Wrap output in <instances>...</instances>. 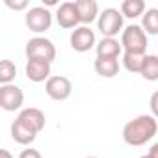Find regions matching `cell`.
Returning <instances> with one entry per match:
<instances>
[{"label": "cell", "mask_w": 158, "mask_h": 158, "mask_svg": "<svg viewBox=\"0 0 158 158\" xmlns=\"http://www.w3.org/2000/svg\"><path fill=\"white\" fill-rule=\"evenodd\" d=\"M45 114L39 108H24L11 125V138L19 145H30L45 128Z\"/></svg>", "instance_id": "6da1fadb"}, {"label": "cell", "mask_w": 158, "mask_h": 158, "mask_svg": "<svg viewBox=\"0 0 158 158\" xmlns=\"http://www.w3.org/2000/svg\"><path fill=\"white\" fill-rule=\"evenodd\" d=\"M158 132L156 117L152 115H138L136 119L128 121L123 128V139L130 147H139L151 141Z\"/></svg>", "instance_id": "7a4b0ae2"}, {"label": "cell", "mask_w": 158, "mask_h": 158, "mask_svg": "<svg viewBox=\"0 0 158 158\" xmlns=\"http://www.w3.org/2000/svg\"><path fill=\"white\" fill-rule=\"evenodd\" d=\"M121 45H123L125 52L145 56V50H147V34H145V30L138 24L127 26L121 34Z\"/></svg>", "instance_id": "3957f363"}, {"label": "cell", "mask_w": 158, "mask_h": 158, "mask_svg": "<svg viewBox=\"0 0 158 158\" xmlns=\"http://www.w3.org/2000/svg\"><path fill=\"white\" fill-rule=\"evenodd\" d=\"M26 58L28 60H41V61H48L52 63L56 58V47L52 45L50 39L45 37H34L26 43Z\"/></svg>", "instance_id": "277c9868"}, {"label": "cell", "mask_w": 158, "mask_h": 158, "mask_svg": "<svg viewBox=\"0 0 158 158\" xmlns=\"http://www.w3.org/2000/svg\"><path fill=\"white\" fill-rule=\"evenodd\" d=\"M97 26L102 37H115L119 32H123V13L115 8H108L99 15Z\"/></svg>", "instance_id": "5b68a950"}, {"label": "cell", "mask_w": 158, "mask_h": 158, "mask_svg": "<svg viewBox=\"0 0 158 158\" xmlns=\"http://www.w3.org/2000/svg\"><path fill=\"white\" fill-rule=\"evenodd\" d=\"M24 23H26L28 30H32L35 34H41V32H47L50 28V24H52V13L47 8L35 6V8H30L26 11Z\"/></svg>", "instance_id": "8992f818"}, {"label": "cell", "mask_w": 158, "mask_h": 158, "mask_svg": "<svg viewBox=\"0 0 158 158\" xmlns=\"http://www.w3.org/2000/svg\"><path fill=\"white\" fill-rule=\"evenodd\" d=\"M45 91L52 101H65L73 93V84L67 76H61V74L50 76L45 84Z\"/></svg>", "instance_id": "52a82bcc"}, {"label": "cell", "mask_w": 158, "mask_h": 158, "mask_svg": "<svg viewBox=\"0 0 158 158\" xmlns=\"http://www.w3.org/2000/svg\"><path fill=\"white\" fill-rule=\"evenodd\" d=\"M23 102H24V93L15 84H8L0 88V108L2 110L15 112L23 106Z\"/></svg>", "instance_id": "ba28073f"}, {"label": "cell", "mask_w": 158, "mask_h": 158, "mask_svg": "<svg viewBox=\"0 0 158 158\" xmlns=\"http://www.w3.org/2000/svg\"><path fill=\"white\" fill-rule=\"evenodd\" d=\"M69 41H71L73 50H76V52H88L89 48L95 47V32L91 28H88V26H80V28L73 30Z\"/></svg>", "instance_id": "9c48e42d"}, {"label": "cell", "mask_w": 158, "mask_h": 158, "mask_svg": "<svg viewBox=\"0 0 158 158\" xmlns=\"http://www.w3.org/2000/svg\"><path fill=\"white\" fill-rule=\"evenodd\" d=\"M56 21L61 28H74L76 30V24L80 23V15H78V10H76V4L74 2H63L58 11H56Z\"/></svg>", "instance_id": "30bf717a"}, {"label": "cell", "mask_w": 158, "mask_h": 158, "mask_svg": "<svg viewBox=\"0 0 158 158\" xmlns=\"http://www.w3.org/2000/svg\"><path fill=\"white\" fill-rule=\"evenodd\" d=\"M24 73L28 76V80L32 82H45L50 78V63L41 60H28Z\"/></svg>", "instance_id": "8fae6325"}, {"label": "cell", "mask_w": 158, "mask_h": 158, "mask_svg": "<svg viewBox=\"0 0 158 158\" xmlns=\"http://www.w3.org/2000/svg\"><path fill=\"white\" fill-rule=\"evenodd\" d=\"M123 45L115 39V37H102L97 43V58H104V60H117L121 54Z\"/></svg>", "instance_id": "7c38bea8"}, {"label": "cell", "mask_w": 158, "mask_h": 158, "mask_svg": "<svg viewBox=\"0 0 158 158\" xmlns=\"http://www.w3.org/2000/svg\"><path fill=\"white\" fill-rule=\"evenodd\" d=\"M74 4H76V10H78L82 24H91L99 17V4L95 0H76Z\"/></svg>", "instance_id": "4fadbf2b"}, {"label": "cell", "mask_w": 158, "mask_h": 158, "mask_svg": "<svg viewBox=\"0 0 158 158\" xmlns=\"http://www.w3.org/2000/svg\"><path fill=\"white\" fill-rule=\"evenodd\" d=\"M139 74L145 78V80H149V82H156L158 80V56L145 54L143 67H141V73Z\"/></svg>", "instance_id": "5bb4252c"}, {"label": "cell", "mask_w": 158, "mask_h": 158, "mask_svg": "<svg viewBox=\"0 0 158 158\" xmlns=\"http://www.w3.org/2000/svg\"><path fill=\"white\" fill-rule=\"evenodd\" d=\"M95 71H97V74H101L102 78H114V76L119 73V61H117V60L97 58V60H95Z\"/></svg>", "instance_id": "9a60e30c"}, {"label": "cell", "mask_w": 158, "mask_h": 158, "mask_svg": "<svg viewBox=\"0 0 158 158\" xmlns=\"http://www.w3.org/2000/svg\"><path fill=\"white\" fill-rule=\"evenodd\" d=\"M145 2L143 0H125L121 4V13L123 17H128V19H136V17H143L145 13Z\"/></svg>", "instance_id": "2e32d148"}, {"label": "cell", "mask_w": 158, "mask_h": 158, "mask_svg": "<svg viewBox=\"0 0 158 158\" xmlns=\"http://www.w3.org/2000/svg\"><path fill=\"white\" fill-rule=\"evenodd\" d=\"M141 28L149 35H158V8H151L141 17Z\"/></svg>", "instance_id": "e0dca14e"}, {"label": "cell", "mask_w": 158, "mask_h": 158, "mask_svg": "<svg viewBox=\"0 0 158 158\" xmlns=\"http://www.w3.org/2000/svg\"><path fill=\"white\" fill-rule=\"evenodd\" d=\"M143 58L141 54H132V52H123V67L128 71V73H141V67H143Z\"/></svg>", "instance_id": "ac0fdd59"}, {"label": "cell", "mask_w": 158, "mask_h": 158, "mask_svg": "<svg viewBox=\"0 0 158 158\" xmlns=\"http://www.w3.org/2000/svg\"><path fill=\"white\" fill-rule=\"evenodd\" d=\"M17 74V67L11 60H2L0 61V84L8 86L13 82V78Z\"/></svg>", "instance_id": "d6986e66"}, {"label": "cell", "mask_w": 158, "mask_h": 158, "mask_svg": "<svg viewBox=\"0 0 158 158\" xmlns=\"http://www.w3.org/2000/svg\"><path fill=\"white\" fill-rule=\"evenodd\" d=\"M6 6H8L10 10L21 11V10H26V8H28V2H26V0H19V2H13V0H6Z\"/></svg>", "instance_id": "ffe728a7"}, {"label": "cell", "mask_w": 158, "mask_h": 158, "mask_svg": "<svg viewBox=\"0 0 158 158\" xmlns=\"http://www.w3.org/2000/svg\"><path fill=\"white\" fill-rule=\"evenodd\" d=\"M149 106H151L152 117H156V119H158V89L151 95V99H149Z\"/></svg>", "instance_id": "44dd1931"}, {"label": "cell", "mask_w": 158, "mask_h": 158, "mask_svg": "<svg viewBox=\"0 0 158 158\" xmlns=\"http://www.w3.org/2000/svg\"><path fill=\"white\" fill-rule=\"evenodd\" d=\"M19 158H43V156H41V152L37 149H24L19 154Z\"/></svg>", "instance_id": "7402d4cb"}, {"label": "cell", "mask_w": 158, "mask_h": 158, "mask_svg": "<svg viewBox=\"0 0 158 158\" xmlns=\"http://www.w3.org/2000/svg\"><path fill=\"white\" fill-rule=\"evenodd\" d=\"M149 158H158V143H154L151 149H149V154H147Z\"/></svg>", "instance_id": "603a6c76"}, {"label": "cell", "mask_w": 158, "mask_h": 158, "mask_svg": "<svg viewBox=\"0 0 158 158\" xmlns=\"http://www.w3.org/2000/svg\"><path fill=\"white\" fill-rule=\"evenodd\" d=\"M0 158H13V156H11V152L8 149H2L0 151Z\"/></svg>", "instance_id": "cb8c5ba5"}, {"label": "cell", "mask_w": 158, "mask_h": 158, "mask_svg": "<svg viewBox=\"0 0 158 158\" xmlns=\"http://www.w3.org/2000/svg\"><path fill=\"white\" fill-rule=\"evenodd\" d=\"M86 158H97V156H86Z\"/></svg>", "instance_id": "d4e9b609"}, {"label": "cell", "mask_w": 158, "mask_h": 158, "mask_svg": "<svg viewBox=\"0 0 158 158\" xmlns=\"http://www.w3.org/2000/svg\"><path fill=\"white\" fill-rule=\"evenodd\" d=\"M141 158H149V156H147V154H145V156H141Z\"/></svg>", "instance_id": "484cf974"}]
</instances>
